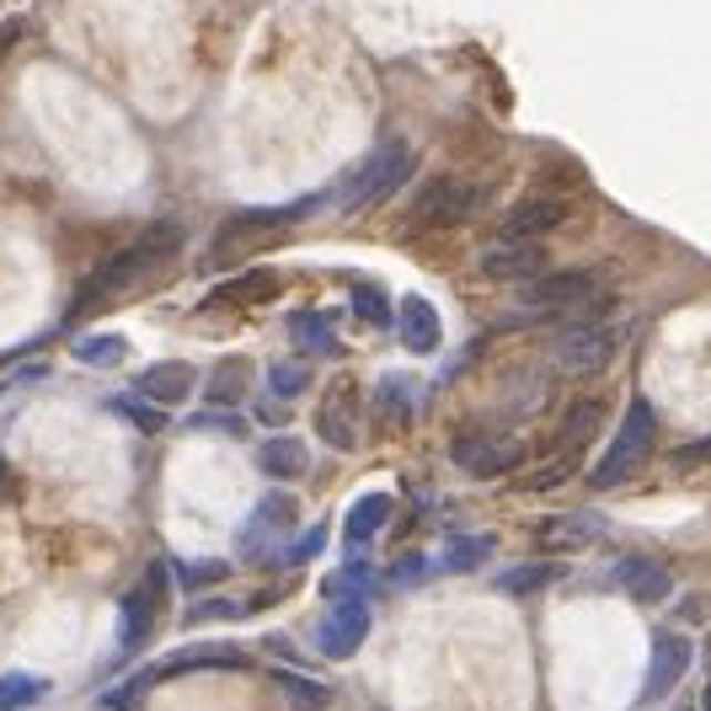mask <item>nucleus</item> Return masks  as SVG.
<instances>
[{
	"label": "nucleus",
	"mask_w": 711,
	"mask_h": 711,
	"mask_svg": "<svg viewBox=\"0 0 711 711\" xmlns=\"http://www.w3.org/2000/svg\"><path fill=\"white\" fill-rule=\"evenodd\" d=\"M187 241V230L177 225V219H155L151 230L134 241V247H124L118 257H107L102 268H96L92 279L81 284V295H75V310H92L102 306V300H113V295H124V289H134V284L145 279V274H155L172 251Z\"/></svg>",
	"instance_id": "1"
},
{
	"label": "nucleus",
	"mask_w": 711,
	"mask_h": 711,
	"mask_svg": "<svg viewBox=\"0 0 711 711\" xmlns=\"http://www.w3.org/2000/svg\"><path fill=\"white\" fill-rule=\"evenodd\" d=\"M652 444H658V418H652V406L637 396V402L626 406V418H620V433L610 439L605 461L594 465V487H620V482H631V476L648 465Z\"/></svg>",
	"instance_id": "2"
},
{
	"label": "nucleus",
	"mask_w": 711,
	"mask_h": 711,
	"mask_svg": "<svg viewBox=\"0 0 711 711\" xmlns=\"http://www.w3.org/2000/svg\"><path fill=\"white\" fill-rule=\"evenodd\" d=\"M406 172H412V151H406V140H385V145H380L364 166H353V172H348L338 204H342V209L380 204V198H391V193L406 183Z\"/></svg>",
	"instance_id": "3"
},
{
	"label": "nucleus",
	"mask_w": 711,
	"mask_h": 711,
	"mask_svg": "<svg viewBox=\"0 0 711 711\" xmlns=\"http://www.w3.org/2000/svg\"><path fill=\"white\" fill-rule=\"evenodd\" d=\"M620 348V327L599 321V316H578L567 332L557 338V364L567 374H599Z\"/></svg>",
	"instance_id": "4"
},
{
	"label": "nucleus",
	"mask_w": 711,
	"mask_h": 711,
	"mask_svg": "<svg viewBox=\"0 0 711 711\" xmlns=\"http://www.w3.org/2000/svg\"><path fill=\"white\" fill-rule=\"evenodd\" d=\"M166 588H172L166 561H151L145 578H140V588L124 594V620H118V648L124 652H140L145 642H151L155 620H161V610H166Z\"/></svg>",
	"instance_id": "5"
},
{
	"label": "nucleus",
	"mask_w": 711,
	"mask_h": 711,
	"mask_svg": "<svg viewBox=\"0 0 711 711\" xmlns=\"http://www.w3.org/2000/svg\"><path fill=\"white\" fill-rule=\"evenodd\" d=\"M525 310H588L599 300V279L588 268H546L519 289Z\"/></svg>",
	"instance_id": "6"
},
{
	"label": "nucleus",
	"mask_w": 711,
	"mask_h": 711,
	"mask_svg": "<svg viewBox=\"0 0 711 711\" xmlns=\"http://www.w3.org/2000/svg\"><path fill=\"white\" fill-rule=\"evenodd\" d=\"M476 209V187L465 177H433L423 183V193L412 198V230H450L465 225V215Z\"/></svg>",
	"instance_id": "7"
},
{
	"label": "nucleus",
	"mask_w": 711,
	"mask_h": 711,
	"mask_svg": "<svg viewBox=\"0 0 711 711\" xmlns=\"http://www.w3.org/2000/svg\"><path fill=\"white\" fill-rule=\"evenodd\" d=\"M690 637L680 631H663L658 642H652V658H648V680H642V707H658L663 695H674V684L684 680V669H690Z\"/></svg>",
	"instance_id": "8"
},
{
	"label": "nucleus",
	"mask_w": 711,
	"mask_h": 711,
	"mask_svg": "<svg viewBox=\"0 0 711 711\" xmlns=\"http://www.w3.org/2000/svg\"><path fill=\"white\" fill-rule=\"evenodd\" d=\"M316 433L332 450H353L359 444V385L353 380H332L327 396L316 406Z\"/></svg>",
	"instance_id": "9"
},
{
	"label": "nucleus",
	"mask_w": 711,
	"mask_h": 711,
	"mask_svg": "<svg viewBox=\"0 0 711 711\" xmlns=\"http://www.w3.org/2000/svg\"><path fill=\"white\" fill-rule=\"evenodd\" d=\"M364 637H370V605L364 599H338L327 610V620L316 626V642L327 658H353L364 648Z\"/></svg>",
	"instance_id": "10"
},
{
	"label": "nucleus",
	"mask_w": 711,
	"mask_h": 711,
	"mask_svg": "<svg viewBox=\"0 0 711 711\" xmlns=\"http://www.w3.org/2000/svg\"><path fill=\"white\" fill-rule=\"evenodd\" d=\"M476 268L487 274V279H540L546 274V251H540V241H503L497 236L493 247L476 251Z\"/></svg>",
	"instance_id": "11"
},
{
	"label": "nucleus",
	"mask_w": 711,
	"mask_h": 711,
	"mask_svg": "<svg viewBox=\"0 0 711 711\" xmlns=\"http://www.w3.org/2000/svg\"><path fill=\"white\" fill-rule=\"evenodd\" d=\"M557 225H567V204L561 198H519L503 215V241H540Z\"/></svg>",
	"instance_id": "12"
},
{
	"label": "nucleus",
	"mask_w": 711,
	"mask_h": 711,
	"mask_svg": "<svg viewBox=\"0 0 711 711\" xmlns=\"http://www.w3.org/2000/svg\"><path fill=\"white\" fill-rule=\"evenodd\" d=\"M289 525H295V497H289V493H268L257 508H251L247 529H241V552H247V557H262V552H268V546H274Z\"/></svg>",
	"instance_id": "13"
},
{
	"label": "nucleus",
	"mask_w": 711,
	"mask_h": 711,
	"mask_svg": "<svg viewBox=\"0 0 711 711\" xmlns=\"http://www.w3.org/2000/svg\"><path fill=\"white\" fill-rule=\"evenodd\" d=\"M610 584L626 588L637 605H658V599H669L674 578H669L663 561H652V557H620L616 567H610Z\"/></svg>",
	"instance_id": "14"
},
{
	"label": "nucleus",
	"mask_w": 711,
	"mask_h": 711,
	"mask_svg": "<svg viewBox=\"0 0 711 711\" xmlns=\"http://www.w3.org/2000/svg\"><path fill=\"white\" fill-rule=\"evenodd\" d=\"M519 444L514 439H487V433H471L455 444V465H465L471 476H503V471H514L519 465Z\"/></svg>",
	"instance_id": "15"
},
{
	"label": "nucleus",
	"mask_w": 711,
	"mask_h": 711,
	"mask_svg": "<svg viewBox=\"0 0 711 711\" xmlns=\"http://www.w3.org/2000/svg\"><path fill=\"white\" fill-rule=\"evenodd\" d=\"M193 364H183V359H172V364H151V370L134 380V396L140 402H155V406H177L193 396Z\"/></svg>",
	"instance_id": "16"
},
{
	"label": "nucleus",
	"mask_w": 711,
	"mask_h": 711,
	"mask_svg": "<svg viewBox=\"0 0 711 711\" xmlns=\"http://www.w3.org/2000/svg\"><path fill=\"white\" fill-rule=\"evenodd\" d=\"M599 535H605V519H599V514H557V519L540 525V540H546L552 552H584Z\"/></svg>",
	"instance_id": "17"
},
{
	"label": "nucleus",
	"mask_w": 711,
	"mask_h": 711,
	"mask_svg": "<svg viewBox=\"0 0 711 711\" xmlns=\"http://www.w3.org/2000/svg\"><path fill=\"white\" fill-rule=\"evenodd\" d=\"M439 338H444V327H439V310H433V300H423V295H406V300H402V342H406V353H433V348H439Z\"/></svg>",
	"instance_id": "18"
},
{
	"label": "nucleus",
	"mask_w": 711,
	"mask_h": 711,
	"mask_svg": "<svg viewBox=\"0 0 711 711\" xmlns=\"http://www.w3.org/2000/svg\"><path fill=\"white\" fill-rule=\"evenodd\" d=\"M257 465H262V476H274V482H295V476H306L310 455H306V444H300V439L279 433V439H262Z\"/></svg>",
	"instance_id": "19"
},
{
	"label": "nucleus",
	"mask_w": 711,
	"mask_h": 711,
	"mask_svg": "<svg viewBox=\"0 0 711 711\" xmlns=\"http://www.w3.org/2000/svg\"><path fill=\"white\" fill-rule=\"evenodd\" d=\"M385 519H391V493H364L353 508H348L342 535H348L353 546H364V540H374V535L385 529Z\"/></svg>",
	"instance_id": "20"
},
{
	"label": "nucleus",
	"mask_w": 711,
	"mask_h": 711,
	"mask_svg": "<svg viewBox=\"0 0 711 711\" xmlns=\"http://www.w3.org/2000/svg\"><path fill=\"white\" fill-rule=\"evenodd\" d=\"M268 295H279V279H274V274H241V279L219 284L215 295H209V310H219V306H257V300H268Z\"/></svg>",
	"instance_id": "21"
},
{
	"label": "nucleus",
	"mask_w": 711,
	"mask_h": 711,
	"mask_svg": "<svg viewBox=\"0 0 711 711\" xmlns=\"http://www.w3.org/2000/svg\"><path fill=\"white\" fill-rule=\"evenodd\" d=\"M251 385V364L247 359H225V364H215V374H209V402L215 406H236L241 396H247Z\"/></svg>",
	"instance_id": "22"
},
{
	"label": "nucleus",
	"mask_w": 711,
	"mask_h": 711,
	"mask_svg": "<svg viewBox=\"0 0 711 711\" xmlns=\"http://www.w3.org/2000/svg\"><path fill=\"white\" fill-rule=\"evenodd\" d=\"M43 695H49V680H38V674H22V669L0 674V711H28Z\"/></svg>",
	"instance_id": "23"
},
{
	"label": "nucleus",
	"mask_w": 711,
	"mask_h": 711,
	"mask_svg": "<svg viewBox=\"0 0 711 711\" xmlns=\"http://www.w3.org/2000/svg\"><path fill=\"white\" fill-rule=\"evenodd\" d=\"M289 338L300 342L306 353H338L332 321H327V316H316V310H300V316H289Z\"/></svg>",
	"instance_id": "24"
},
{
	"label": "nucleus",
	"mask_w": 711,
	"mask_h": 711,
	"mask_svg": "<svg viewBox=\"0 0 711 711\" xmlns=\"http://www.w3.org/2000/svg\"><path fill=\"white\" fill-rule=\"evenodd\" d=\"M599 423H605V406H599V402H578L573 412H567L561 433H557V450H584L588 439L599 433Z\"/></svg>",
	"instance_id": "25"
},
{
	"label": "nucleus",
	"mask_w": 711,
	"mask_h": 711,
	"mask_svg": "<svg viewBox=\"0 0 711 711\" xmlns=\"http://www.w3.org/2000/svg\"><path fill=\"white\" fill-rule=\"evenodd\" d=\"M81 364H92V370H113V364H124L128 342L118 338V332H96V338H75V348H70Z\"/></svg>",
	"instance_id": "26"
},
{
	"label": "nucleus",
	"mask_w": 711,
	"mask_h": 711,
	"mask_svg": "<svg viewBox=\"0 0 711 711\" xmlns=\"http://www.w3.org/2000/svg\"><path fill=\"white\" fill-rule=\"evenodd\" d=\"M561 578V561H519V567H508L503 578H497V588L503 594H529V588H546Z\"/></svg>",
	"instance_id": "27"
},
{
	"label": "nucleus",
	"mask_w": 711,
	"mask_h": 711,
	"mask_svg": "<svg viewBox=\"0 0 711 711\" xmlns=\"http://www.w3.org/2000/svg\"><path fill=\"white\" fill-rule=\"evenodd\" d=\"M274 684H279V690H284V695H289V701H295L300 711H321L327 701H332V690H327V684L300 680V674H289V669H279V674H274Z\"/></svg>",
	"instance_id": "28"
},
{
	"label": "nucleus",
	"mask_w": 711,
	"mask_h": 711,
	"mask_svg": "<svg viewBox=\"0 0 711 711\" xmlns=\"http://www.w3.org/2000/svg\"><path fill=\"white\" fill-rule=\"evenodd\" d=\"M380 412H385L391 423H402V418H412V385H406L402 374L380 380Z\"/></svg>",
	"instance_id": "29"
},
{
	"label": "nucleus",
	"mask_w": 711,
	"mask_h": 711,
	"mask_svg": "<svg viewBox=\"0 0 711 711\" xmlns=\"http://www.w3.org/2000/svg\"><path fill=\"white\" fill-rule=\"evenodd\" d=\"M493 557V535H471V540H461V546H450V573H471L476 561Z\"/></svg>",
	"instance_id": "30"
},
{
	"label": "nucleus",
	"mask_w": 711,
	"mask_h": 711,
	"mask_svg": "<svg viewBox=\"0 0 711 711\" xmlns=\"http://www.w3.org/2000/svg\"><path fill=\"white\" fill-rule=\"evenodd\" d=\"M172 573H177V584H183L187 594H198V588H209L225 578V561H177Z\"/></svg>",
	"instance_id": "31"
},
{
	"label": "nucleus",
	"mask_w": 711,
	"mask_h": 711,
	"mask_svg": "<svg viewBox=\"0 0 711 711\" xmlns=\"http://www.w3.org/2000/svg\"><path fill=\"white\" fill-rule=\"evenodd\" d=\"M268 385H274L279 402H289V396H300L310 385V374H306V364H274V370H268Z\"/></svg>",
	"instance_id": "32"
},
{
	"label": "nucleus",
	"mask_w": 711,
	"mask_h": 711,
	"mask_svg": "<svg viewBox=\"0 0 711 711\" xmlns=\"http://www.w3.org/2000/svg\"><path fill=\"white\" fill-rule=\"evenodd\" d=\"M113 412H118V418H128V423H140V429H145V433L166 429V418H161L155 406H145V402H140V396H118V402H113Z\"/></svg>",
	"instance_id": "33"
},
{
	"label": "nucleus",
	"mask_w": 711,
	"mask_h": 711,
	"mask_svg": "<svg viewBox=\"0 0 711 711\" xmlns=\"http://www.w3.org/2000/svg\"><path fill=\"white\" fill-rule=\"evenodd\" d=\"M364 578H370L364 567H342L338 578H327V599H332V605H338V599H364Z\"/></svg>",
	"instance_id": "34"
},
{
	"label": "nucleus",
	"mask_w": 711,
	"mask_h": 711,
	"mask_svg": "<svg viewBox=\"0 0 711 711\" xmlns=\"http://www.w3.org/2000/svg\"><path fill=\"white\" fill-rule=\"evenodd\" d=\"M353 306H359V316H364V321H374V327H385V321H391L385 295H380L374 284H359V289H353Z\"/></svg>",
	"instance_id": "35"
},
{
	"label": "nucleus",
	"mask_w": 711,
	"mask_h": 711,
	"mask_svg": "<svg viewBox=\"0 0 711 711\" xmlns=\"http://www.w3.org/2000/svg\"><path fill=\"white\" fill-rule=\"evenodd\" d=\"M236 616H241V605H230V599H204V605L187 610V626H209V620H236Z\"/></svg>",
	"instance_id": "36"
},
{
	"label": "nucleus",
	"mask_w": 711,
	"mask_h": 711,
	"mask_svg": "<svg viewBox=\"0 0 711 711\" xmlns=\"http://www.w3.org/2000/svg\"><path fill=\"white\" fill-rule=\"evenodd\" d=\"M321 546H327V529L316 525V529H306V535H300V540H295L289 552H284V561H289V567H295V561H310L316 552H321Z\"/></svg>",
	"instance_id": "37"
},
{
	"label": "nucleus",
	"mask_w": 711,
	"mask_h": 711,
	"mask_svg": "<svg viewBox=\"0 0 711 711\" xmlns=\"http://www.w3.org/2000/svg\"><path fill=\"white\" fill-rule=\"evenodd\" d=\"M193 429H219V433H241V418H219V412H209V418H193Z\"/></svg>",
	"instance_id": "38"
},
{
	"label": "nucleus",
	"mask_w": 711,
	"mask_h": 711,
	"mask_svg": "<svg viewBox=\"0 0 711 711\" xmlns=\"http://www.w3.org/2000/svg\"><path fill=\"white\" fill-rule=\"evenodd\" d=\"M674 461H680V465H701V461H711V439H701V444H684Z\"/></svg>",
	"instance_id": "39"
},
{
	"label": "nucleus",
	"mask_w": 711,
	"mask_h": 711,
	"mask_svg": "<svg viewBox=\"0 0 711 711\" xmlns=\"http://www.w3.org/2000/svg\"><path fill=\"white\" fill-rule=\"evenodd\" d=\"M418 573H423V557H402V561H396V584H418Z\"/></svg>",
	"instance_id": "40"
},
{
	"label": "nucleus",
	"mask_w": 711,
	"mask_h": 711,
	"mask_svg": "<svg viewBox=\"0 0 711 711\" xmlns=\"http://www.w3.org/2000/svg\"><path fill=\"white\" fill-rule=\"evenodd\" d=\"M701 711H711V680H707V690H701Z\"/></svg>",
	"instance_id": "41"
},
{
	"label": "nucleus",
	"mask_w": 711,
	"mask_h": 711,
	"mask_svg": "<svg viewBox=\"0 0 711 711\" xmlns=\"http://www.w3.org/2000/svg\"><path fill=\"white\" fill-rule=\"evenodd\" d=\"M0 482H6V471H0Z\"/></svg>",
	"instance_id": "42"
}]
</instances>
